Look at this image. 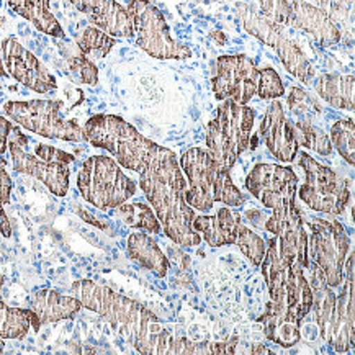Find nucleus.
<instances>
[{"label":"nucleus","mask_w":355,"mask_h":355,"mask_svg":"<svg viewBox=\"0 0 355 355\" xmlns=\"http://www.w3.org/2000/svg\"><path fill=\"white\" fill-rule=\"evenodd\" d=\"M71 295L79 300L82 308H87L105 320L139 354H216V343H192L184 336H177L164 327L161 320L143 304L97 282L77 280L71 286Z\"/></svg>","instance_id":"1"},{"label":"nucleus","mask_w":355,"mask_h":355,"mask_svg":"<svg viewBox=\"0 0 355 355\" xmlns=\"http://www.w3.org/2000/svg\"><path fill=\"white\" fill-rule=\"evenodd\" d=\"M139 189L151 203L167 238L185 249L202 243L192 225L193 208L185 202V175L172 149L161 146L151 162L139 172Z\"/></svg>","instance_id":"2"},{"label":"nucleus","mask_w":355,"mask_h":355,"mask_svg":"<svg viewBox=\"0 0 355 355\" xmlns=\"http://www.w3.org/2000/svg\"><path fill=\"white\" fill-rule=\"evenodd\" d=\"M84 139L105 149L125 169L139 172L151 162L161 146L141 135L131 123L116 115H94L82 126Z\"/></svg>","instance_id":"3"},{"label":"nucleus","mask_w":355,"mask_h":355,"mask_svg":"<svg viewBox=\"0 0 355 355\" xmlns=\"http://www.w3.org/2000/svg\"><path fill=\"white\" fill-rule=\"evenodd\" d=\"M13 169L20 174L35 177L56 197H66L69 190L71 164L74 156L54 146L36 143L13 126L8 136Z\"/></svg>","instance_id":"4"},{"label":"nucleus","mask_w":355,"mask_h":355,"mask_svg":"<svg viewBox=\"0 0 355 355\" xmlns=\"http://www.w3.org/2000/svg\"><path fill=\"white\" fill-rule=\"evenodd\" d=\"M77 189L82 198L98 210H113L136 193L135 182L108 156H92L82 164Z\"/></svg>","instance_id":"5"},{"label":"nucleus","mask_w":355,"mask_h":355,"mask_svg":"<svg viewBox=\"0 0 355 355\" xmlns=\"http://www.w3.org/2000/svg\"><path fill=\"white\" fill-rule=\"evenodd\" d=\"M126 10L133 25L136 44L156 59H189L192 49L172 40L164 13L149 0H130Z\"/></svg>","instance_id":"6"},{"label":"nucleus","mask_w":355,"mask_h":355,"mask_svg":"<svg viewBox=\"0 0 355 355\" xmlns=\"http://www.w3.org/2000/svg\"><path fill=\"white\" fill-rule=\"evenodd\" d=\"M236 13H238L243 28L261 43L274 49L282 64L291 76L297 77L303 84H311L313 77H315V69H313L311 62L308 61L302 49L284 33V30H282L284 26L272 24L270 20L256 12V8L250 3L245 2L236 3Z\"/></svg>","instance_id":"7"},{"label":"nucleus","mask_w":355,"mask_h":355,"mask_svg":"<svg viewBox=\"0 0 355 355\" xmlns=\"http://www.w3.org/2000/svg\"><path fill=\"white\" fill-rule=\"evenodd\" d=\"M62 102L59 100H12L3 105V112L30 133L48 139L77 141L84 139L80 125L61 115Z\"/></svg>","instance_id":"8"},{"label":"nucleus","mask_w":355,"mask_h":355,"mask_svg":"<svg viewBox=\"0 0 355 355\" xmlns=\"http://www.w3.org/2000/svg\"><path fill=\"white\" fill-rule=\"evenodd\" d=\"M297 156L304 172V184L297 190L302 202L315 211L340 215L350 202V189L345 180L308 153H298Z\"/></svg>","instance_id":"9"},{"label":"nucleus","mask_w":355,"mask_h":355,"mask_svg":"<svg viewBox=\"0 0 355 355\" xmlns=\"http://www.w3.org/2000/svg\"><path fill=\"white\" fill-rule=\"evenodd\" d=\"M311 236L308 238V261L320 268L326 284L339 288L344 279L345 259L350 249L347 231L339 221L313 220L309 225Z\"/></svg>","instance_id":"10"},{"label":"nucleus","mask_w":355,"mask_h":355,"mask_svg":"<svg viewBox=\"0 0 355 355\" xmlns=\"http://www.w3.org/2000/svg\"><path fill=\"white\" fill-rule=\"evenodd\" d=\"M245 189L268 210L279 211L297 203L298 177L279 164H256L245 177Z\"/></svg>","instance_id":"11"},{"label":"nucleus","mask_w":355,"mask_h":355,"mask_svg":"<svg viewBox=\"0 0 355 355\" xmlns=\"http://www.w3.org/2000/svg\"><path fill=\"white\" fill-rule=\"evenodd\" d=\"M259 80V67L245 54H226L216 59L215 76H213V94L215 98L233 100L236 103L248 105L256 95Z\"/></svg>","instance_id":"12"},{"label":"nucleus","mask_w":355,"mask_h":355,"mask_svg":"<svg viewBox=\"0 0 355 355\" xmlns=\"http://www.w3.org/2000/svg\"><path fill=\"white\" fill-rule=\"evenodd\" d=\"M0 49L8 77L15 79L18 84L36 94H49L58 89L56 77L15 36L3 40L0 43Z\"/></svg>","instance_id":"13"},{"label":"nucleus","mask_w":355,"mask_h":355,"mask_svg":"<svg viewBox=\"0 0 355 355\" xmlns=\"http://www.w3.org/2000/svg\"><path fill=\"white\" fill-rule=\"evenodd\" d=\"M180 169L187 177L185 202L197 211H210L215 205L213 180L216 164L203 148H190L179 159Z\"/></svg>","instance_id":"14"},{"label":"nucleus","mask_w":355,"mask_h":355,"mask_svg":"<svg viewBox=\"0 0 355 355\" xmlns=\"http://www.w3.org/2000/svg\"><path fill=\"white\" fill-rule=\"evenodd\" d=\"M263 227L279 241L280 254L286 262H300L304 268H308V233L304 230L297 203L290 205L284 210L272 211Z\"/></svg>","instance_id":"15"},{"label":"nucleus","mask_w":355,"mask_h":355,"mask_svg":"<svg viewBox=\"0 0 355 355\" xmlns=\"http://www.w3.org/2000/svg\"><path fill=\"white\" fill-rule=\"evenodd\" d=\"M261 136L272 156L282 162H293L298 154L291 121L286 118L280 100H270L261 121Z\"/></svg>","instance_id":"16"},{"label":"nucleus","mask_w":355,"mask_h":355,"mask_svg":"<svg viewBox=\"0 0 355 355\" xmlns=\"http://www.w3.org/2000/svg\"><path fill=\"white\" fill-rule=\"evenodd\" d=\"M347 261V259H345ZM343 290L336 295V326L329 345L336 352L344 354L354 349L355 343V286H354V254L347 261V275L344 274Z\"/></svg>","instance_id":"17"},{"label":"nucleus","mask_w":355,"mask_h":355,"mask_svg":"<svg viewBox=\"0 0 355 355\" xmlns=\"http://www.w3.org/2000/svg\"><path fill=\"white\" fill-rule=\"evenodd\" d=\"M290 25L311 36L322 48L334 46L343 38L338 24L327 13L304 0L290 2Z\"/></svg>","instance_id":"18"},{"label":"nucleus","mask_w":355,"mask_h":355,"mask_svg":"<svg viewBox=\"0 0 355 355\" xmlns=\"http://www.w3.org/2000/svg\"><path fill=\"white\" fill-rule=\"evenodd\" d=\"M218 130L231 144L236 154L241 156L248 151L250 146V133H252L256 112L254 108L243 103H236L233 100H223L221 105L216 108V116L213 118Z\"/></svg>","instance_id":"19"},{"label":"nucleus","mask_w":355,"mask_h":355,"mask_svg":"<svg viewBox=\"0 0 355 355\" xmlns=\"http://www.w3.org/2000/svg\"><path fill=\"white\" fill-rule=\"evenodd\" d=\"M80 302L72 295L67 297L51 288L35 291L30 298V309L33 313L31 329L38 331L43 324L71 320L80 311Z\"/></svg>","instance_id":"20"},{"label":"nucleus","mask_w":355,"mask_h":355,"mask_svg":"<svg viewBox=\"0 0 355 355\" xmlns=\"http://www.w3.org/2000/svg\"><path fill=\"white\" fill-rule=\"evenodd\" d=\"M241 223L238 211L230 210V207L220 208L215 215H202L193 218V230L197 231L205 243L211 248L231 245L236 241V233Z\"/></svg>","instance_id":"21"},{"label":"nucleus","mask_w":355,"mask_h":355,"mask_svg":"<svg viewBox=\"0 0 355 355\" xmlns=\"http://www.w3.org/2000/svg\"><path fill=\"white\" fill-rule=\"evenodd\" d=\"M257 321L262 324L266 338L280 347L290 349L302 339L300 321L288 311L286 304H274L268 302L266 313Z\"/></svg>","instance_id":"22"},{"label":"nucleus","mask_w":355,"mask_h":355,"mask_svg":"<svg viewBox=\"0 0 355 355\" xmlns=\"http://www.w3.org/2000/svg\"><path fill=\"white\" fill-rule=\"evenodd\" d=\"M94 26L112 38H133L130 13L116 0H97L87 13Z\"/></svg>","instance_id":"23"},{"label":"nucleus","mask_w":355,"mask_h":355,"mask_svg":"<svg viewBox=\"0 0 355 355\" xmlns=\"http://www.w3.org/2000/svg\"><path fill=\"white\" fill-rule=\"evenodd\" d=\"M261 267L268 288L270 303L286 304V280H288L290 263L280 254L279 241L275 236L268 241Z\"/></svg>","instance_id":"24"},{"label":"nucleus","mask_w":355,"mask_h":355,"mask_svg":"<svg viewBox=\"0 0 355 355\" xmlns=\"http://www.w3.org/2000/svg\"><path fill=\"white\" fill-rule=\"evenodd\" d=\"M126 252L130 259L146 270L153 272L159 279H164L169 270V261L164 256L156 241L143 231H135L126 241Z\"/></svg>","instance_id":"25"},{"label":"nucleus","mask_w":355,"mask_h":355,"mask_svg":"<svg viewBox=\"0 0 355 355\" xmlns=\"http://www.w3.org/2000/svg\"><path fill=\"white\" fill-rule=\"evenodd\" d=\"M12 10L28 20L41 33L53 38H66L64 30L49 8V0H7Z\"/></svg>","instance_id":"26"},{"label":"nucleus","mask_w":355,"mask_h":355,"mask_svg":"<svg viewBox=\"0 0 355 355\" xmlns=\"http://www.w3.org/2000/svg\"><path fill=\"white\" fill-rule=\"evenodd\" d=\"M304 268L300 262H291L286 280V306L288 311L302 322L313 306V291Z\"/></svg>","instance_id":"27"},{"label":"nucleus","mask_w":355,"mask_h":355,"mask_svg":"<svg viewBox=\"0 0 355 355\" xmlns=\"http://www.w3.org/2000/svg\"><path fill=\"white\" fill-rule=\"evenodd\" d=\"M355 79L352 74H322L315 82L318 95L339 110L354 112Z\"/></svg>","instance_id":"28"},{"label":"nucleus","mask_w":355,"mask_h":355,"mask_svg":"<svg viewBox=\"0 0 355 355\" xmlns=\"http://www.w3.org/2000/svg\"><path fill=\"white\" fill-rule=\"evenodd\" d=\"M33 324L31 309L13 308L0 302V338L24 339Z\"/></svg>","instance_id":"29"},{"label":"nucleus","mask_w":355,"mask_h":355,"mask_svg":"<svg viewBox=\"0 0 355 355\" xmlns=\"http://www.w3.org/2000/svg\"><path fill=\"white\" fill-rule=\"evenodd\" d=\"M291 128H293V136L298 148L302 146V148H306L309 151L320 154V156H331L332 154L329 135L322 128H318L315 123L297 120L291 121Z\"/></svg>","instance_id":"30"},{"label":"nucleus","mask_w":355,"mask_h":355,"mask_svg":"<svg viewBox=\"0 0 355 355\" xmlns=\"http://www.w3.org/2000/svg\"><path fill=\"white\" fill-rule=\"evenodd\" d=\"M116 213L120 220L131 227L146 231L149 234L161 233V223L151 207L144 203H123L116 207Z\"/></svg>","instance_id":"31"},{"label":"nucleus","mask_w":355,"mask_h":355,"mask_svg":"<svg viewBox=\"0 0 355 355\" xmlns=\"http://www.w3.org/2000/svg\"><path fill=\"white\" fill-rule=\"evenodd\" d=\"M205 143H207V151L210 154L213 162L216 164L218 169L230 172L234 167L236 161H238V154L231 144L225 139L221 131L218 130L216 123L210 121L207 126V136H205Z\"/></svg>","instance_id":"32"},{"label":"nucleus","mask_w":355,"mask_h":355,"mask_svg":"<svg viewBox=\"0 0 355 355\" xmlns=\"http://www.w3.org/2000/svg\"><path fill=\"white\" fill-rule=\"evenodd\" d=\"M116 44V40L112 38L110 35L103 33L97 26H87L82 31L79 40H77V46L85 54L89 59H103L110 54L113 46Z\"/></svg>","instance_id":"33"},{"label":"nucleus","mask_w":355,"mask_h":355,"mask_svg":"<svg viewBox=\"0 0 355 355\" xmlns=\"http://www.w3.org/2000/svg\"><path fill=\"white\" fill-rule=\"evenodd\" d=\"M332 148L338 149V153L349 162V166H354L355 162V123L354 118H343L331 126L329 135Z\"/></svg>","instance_id":"34"},{"label":"nucleus","mask_w":355,"mask_h":355,"mask_svg":"<svg viewBox=\"0 0 355 355\" xmlns=\"http://www.w3.org/2000/svg\"><path fill=\"white\" fill-rule=\"evenodd\" d=\"M213 198L230 208H238L245 202L244 195L234 185L230 172L215 169V180H213Z\"/></svg>","instance_id":"35"},{"label":"nucleus","mask_w":355,"mask_h":355,"mask_svg":"<svg viewBox=\"0 0 355 355\" xmlns=\"http://www.w3.org/2000/svg\"><path fill=\"white\" fill-rule=\"evenodd\" d=\"M286 103H288L291 115L297 116V120L311 121V118L321 115L322 112L321 103L311 94L300 87H291Z\"/></svg>","instance_id":"36"},{"label":"nucleus","mask_w":355,"mask_h":355,"mask_svg":"<svg viewBox=\"0 0 355 355\" xmlns=\"http://www.w3.org/2000/svg\"><path fill=\"white\" fill-rule=\"evenodd\" d=\"M234 244L243 250V254L249 259L254 266H261L263 256H266L267 244L261 236L254 233L252 230H249L248 226L239 223L238 233H236Z\"/></svg>","instance_id":"37"},{"label":"nucleus","mask_w":355,"mask_h":355,"mask_svg":"<svg viewBox=\"0 0 355 355\" xmlns=\"http://www.w3.org/2000/svg\"><path fill=\"white\" fill-rule=\"evenodd\" d=\"M256 95H259L262 100H279L285 95V87L282 84V79L274 67H259V80H257V90Z\"/></svg>","instance_id":"38"},{"label":"nucleus","mask_w":355,"mask_h":355,"mask_svg":"<svg viewBox=\"0 0 355 355\" xmlns=\"http://www.w3.org/2000/svg\"><path fill=\"white\" fill-rule=\"evenodd\" d=\"M67 66H69L71 74L74 76L77 80L82 82V84L95 85L98 82L97 66H95L85 54H82L80 49L77 54L67 56Z\"/></svg>","instance_id":"39"},{"label":"nucleus","mask_w":355,"mask_h":355,"mask_svg":"<svg viewBox=\"0 0 355 355\" xmlns=\"http://www.w3.org/2000/svg\"><path fill=\"white\" fill-rule=\"evenodd\" d=\"M259 13L280 26L290 25V2L288 0H257Z\"/></svg>","instance_id":"40"},{"label":"nucleus","mask_w":355,"mask_h":355,"mask_svg":"<svg viewBox=\"0 0 355 355\" xmlns=\"http://www.w3.org/2000/svg\"><path fill=\"white\" fill-rule=\"evenodd\" d=\"M12 192V179L7 172V161L0 156V207L8 203Z\"/></svg>","instance_id":"41"},{"label":"nucleus","mask_w":355,"mask_h":355,"mask_svg":"<svg viewBox=\"0 0 355 355\" xmlns=\"http://www.w3.org/2000/svg\"><path fill=\"white\" fill-rule=\"evenodd\" d=\"M13 128L12 121L7 120V118L0 116V156L7 153L8 148V136H10V131Z\"/></svg>","instance_id":"42"},{"label":"nucleus","mask_w":355,"mask_h":355,"mask_svg":"<svg viewBox=\"0 0 355 355\" xmlns=\"http://www.w3.org/2000/svg\"><path fill=\"white\" fill-rule=\"evenodd\" d=\"M66 2H69L71 6H74L77 8V10L87 15L89 10L94 7V3L97 2V0H66Z\"/></svg>","instance_id":"43"},{"label":"nucleus","mask_w":355,"mask_h":355,"mask_svg":"<svg viewBox=\"0 0 355 355\" xmlns=\"http://www.w3.org/2000/svg\"><path fill=\"white\" fill-rule=\"evenodd\" d=\"M8 77L7 71H6V66H3V59H2V49H0V82L6 80Z\"/></svg>","instance_id":"44"},{"label":"nucleus","mask_w":355,"mask_h":355,"mask_svg":"<svg viewBox=\"0 0 355 355\" xmlns=\"http://www.w3.org/2000/svg\"><path fill=\"white\" fill-rule=\"evenodd\" d=\"M252 352H254V354H257V352H263V354H267L268 350H267L266 347H257V349L254 347V349H252Z\"/></svg>","instance_id":"45"},{"label":"nucleus","mask_w":355,"mask_h":355,"mask_svg":"<svg viewBox=\"0 0 355 355\" xmlns=\"http://www.w3.org/2000/svg\"><path fill=\"white\" fill-rule=\"evenodd\" d=\"M3 349H6V344H3V340H2V338H0V354L3 352Z\"/></svg>","instance_id":"46"},{"label":"nucleus","mask_w":355,"mask_h":355,"mask_svg":"<svg viewBox=\"0 0 355 355\" xmlns=\"http://www.w3.org/2000/svg\"><path fill=\"white\" fill-rule=\"evenodd\" d=\"M2 286H3V277L0 274V290H2Z\"/></svg>","instance_id":"47"}]
</instances>
